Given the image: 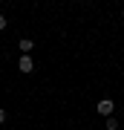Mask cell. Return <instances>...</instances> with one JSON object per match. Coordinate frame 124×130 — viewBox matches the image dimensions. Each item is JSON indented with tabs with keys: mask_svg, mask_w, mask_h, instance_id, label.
Segmentation results:
<instances>
[{
	"mask_svg": "<svg viewBox=\"0 0 124 130\" xmlns=\"http://www.w3.org/2000/svg\"><path fill=\"white\" fill-rule=\"evenodd\" d=\"M6 26H9V20H6V14H0V32H3Z\"/></svg>",
	"mask_w": 124,
	"mask_h": 130,
	"instance_id": "5b68a950",
	"label": "cell"
},
{
	"mask_svg": "<svg viewBox=\"0 0 124 130\" xmlns=\"http://www.w3.org/2000/svg\"><path fill=\"white\" fill-rule=\"evenodd\" d=\"M6 119H9V113H6V110H3V107H0V124H3V121H6Z\"/></svg>",
	"mask_w": 124,
	"mask_h": 130,
	"instance_id": "8992f818",
	"label": "cell"
},
{
	"mask_svg": "<svg viewBox=\"0 0 124 130\" xmlns=\"http://www.w3.org/2000/svg\"><path fill=\"white\" fill-rule=\"evenodd\" d=\"M17 46H20V52H23V55H29V52H32V46H35V43L29 41V38H20V41H17Z\"/></svg>",
	"mask_w": 124,
	"mask_h": 130,
	"instance_id": "3957f363",
	"label": "cell"
},
{
	"mask_svg": "<svg viewBox=\"0 0 124 130\" xmlns=\"http://www.w3.org/2000/svg\"><path fill=\"white\" fill-rule=\"evenodd\" d=\"M107 130H118V119H115V116L107 119Z\"/></svg>",
	"mask_w": 124,
	"mask_h": 130,
	"instance_id": "277c9868",
	"label": "cell"
},
{
	"mask_svg": "<svg viewBox=\"0 0 124 130\" xmlns=\"http://www.w3.org/2000/svg\"><path fill=\"white\" fill-rule=\"evenodd\" d=\"M17 70L20 72H35V64H32V55H20V61H17Z\"/></svg>",
	"mask_w": 124,
	"mask_h": 130,
	"instance_id": "7a4b0ae2",
	"label": "cell"
},
{
	"mask_svg": "<svg viewBox=\"0 0 124 130\" xmlns=\"http://www.w3.org/2000/svg\"><path fill=\"white\" fill-rule=\"evenodd\" d=\"M95 110L101 113V116H107V119H110V116H113V110H115V104L110 101V98H101V101H98V107H95Z\"/></svg>",
	"mask_w": 124,
	"mask_h": 130,
	"instance_id": "6da1fadb",
	"label": "cell"
}]
</instances>
